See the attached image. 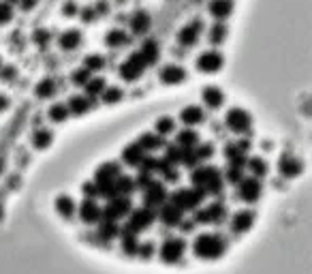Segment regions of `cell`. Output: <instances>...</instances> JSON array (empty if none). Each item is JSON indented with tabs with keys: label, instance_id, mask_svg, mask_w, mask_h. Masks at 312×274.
Here are the masks:
<instances>
[{
	"label": "cell",
	"instance_id": "cell-1",
	"mask_svg": "<svg viewBox=\"0 0 312 274\" xmlns=\"http://www.w3.org/2000/svg\"><path fill=\"white\" fill-rule=\"evenodd\" d=\"M225 127L235 135H244L253 131V116L244 107H231L225 114Z\"/></svg>",
	"mask_w": 312,
	"mask_h": 274
},
{
	"label": "cell",
	"instance_id": "cell-2",
	"mask_svg": "<svg viewBox=\"0 0 312 274\" xmlns=\"http://www.w3.org/2000/svg\"><path fill=\"white\" fill-rule=\"evenodd\" d=\"M222 62H225V58L220 52H216V50H206V52H201L199 58H197V69L201 71V73H218V71L222 69Z\"/></svg>",
	"mask_w": 312,
	"mask_h": 274
},
{
	"label": "cell",
	"instance_id": "cell-3",
	"mask_svg": "<svg viewBox=\"0 0 312 274\" xmlns=\"http://www.w3.org/2000/svg\"><path fill=\"white\" fill-rule=\"evenodd\" d=\"M143 71H146V65L139 60L137 54H130L128 60H124L122 65H120V77L126 79V81H135V79L141 77Z\"/></svg>",
	"mask_w": 312,
	"mask_h": 274
},
{
	"label": "cell",
	"instance_id": "cell-4",
	"mask_svg": "<svg viewBox=\"0 0 312 274\" xmlns=\"http://www.w3.org/2000/svg\"><path fill=\"white\" fill-rule=\"evenodd\" d=\"M161 79H163V84H167V86H177V84H182V81L186 79V71H184V67H180V65H165L161 69Z\"/></svg>",
	"mask_w": 312,
	"mask_h": 274
},
{
	"label": "cell",
	"instance_id": "cell-5",
	"mask_svg": "<svg viewBox=\"0 0 312 274\" xmlns=\"http://www.w3.org/2000/svg\"><path fill=\"white\" fill-rule=\"evenodd\" d=\"M137 56H139V60L143 62V65H154L156 60H159V56H161V47H159V43L156 41H152V39H148V41H143L141 43V47L135 52Z\"/></svg>",
	"mask_w": 312,
	"mask_h": 274
},
{
	"label": "cell",
	"instance_id": "cell-6",
	"mask_svg": "<svg viewBox=\"0 0 312 274\" xmlns=\"http://www.w3.org/2000/svg\"><path fill=\"white\" fill-rule=\"evenodd\" d=\"M233 7H235L233 0H210L208 11H210V15L216 22H225L227 17L233 13Z\"/></svg>",
	"mask_w": 312,
	"mask_h": 274
},
{
	"label": "cell",
	"instance_id": "cell-7",
	"mask_svg": "<svg viewBox=\"0 0 312 274\" xmlns=\"http://www.w3.org/2000/svg\"><path fill=\"white\" fill-rule=\"evenodd\" d=\"M201 99L206 103L208 110H218L225 103V92L218 86H206L201 90Z\"/></svg>",
	"mask_w": 312,
	"mask_h": 274
},
{
	"label": "cell",
	"instance_id": "cell-8",
	"mask_svg": "<svg viewBox=\"0 0 312 274\" xmlns=\"http://www.w3.org/2000/svg\"><path fill=\"white\" fill-rule=\"evenodd\" d=\"M180 120H182L184 127H197L206 120V114L199 105H186L182 112H180Z\"/></svg>",
	"mask_w": 312,
	"mask_h": 274
},
{
	"label": "cell",
	"instance_id": "cell-9",
	"mask_svg": "<svg viewBox=\"0 0 312 274\" xmlns=\"http://www.w3.org/2000/svg\"><path fill=\"white\" fill-rule=\"evenodd\" d=\"M199 30H201V24L195 22V24H188L182 30L177 32V43L184 45V47H193L197 41H199Z\"/></svg>",
	"mask_w": 312,
	"mask_h": 274
},
{
	"label": "cell",
	"instance_id": "cell-10",
	"mask_svg": "<svg viewBox=\"0 0 312 274\" xmlns=\"http://www.w3.org/2000/svg\"><path fill=\"white\" fill-rule=\"evenodd\" d=\"M58 43H60V47H62V50H66V52L77 50L79 43H81V32H79L77 28H69V30H64V32L58 37Z\"/></svg>",
	"mask_w": 312,
	"mask_h": 274
},
{
	"label": "cell",
	"instance_id": "cell-11",
	"mask_svg": "<svg viewBox=\"0 0 312 274\" xmlns=\"http://www.w3.org/2000/svg\"><path fill=\"white\" fill-rule=\"evenodd\" d=\"M150 26H152V19L146 11H137V13L133 15V19H130V30H133L135 34H146L150 30Z\"/></svg>",
	"mask_w": 312,
	"mask_h": 274
},
{
	"label": "cell",
	"instance_id": "cell-12",
	"mask_svg": "<svg viewBox=\"0 0 312 274\" xmlns=\"http://www.w3.org/2000/svg\"><path fill=\"white\" fill-rule=\"evenodd\" d=\"M90 107H92L90 99H88V97H81V94H75V97H71L69 103H66V110L73 112L75 116H83L86 112H90Z\"/></svg>",
	"mask_w": 312,
	"mask_h": 274
},
{
	"label": "cell",
	"instance_id": "cell-13",
	"mask_svg": "<svg viewBox=\"0 0 312 274\" xmlns=\"http://www.w3.org/2000/svg\"><path fill=\"white\" fill-rule=\"evenodd\" d=\"M52 141H54V135H52L50 129H37L32 133V144H34V148H39V150L50 148Z\"/></svg>",
	"mask_w": 312,
	"mask_h": 274
},
{
	"label": "cell",
	"instance_id": "cell-14",
	"mask_svg": "<svg viewBox=\"0 0 312 274\" xmlns=\"http://www.w3.org/2000/svg\"><path fill=\"white\" fill-rule=\"evenodd\" d=\"M175 131V118L171 116H161V118H156V122H154V133H159V135H171Z\"/></svg>",
	"mask_w": 312,
	"mask_h": 274
},
{
	"label": "cell",
	"instance_id": "cell-15",
	"mask_svg": "<svg viewBox=\"0 0 312 274\" xmlns=\"http://www.w3.org/2000/svg\"><path fill=\"white\" fill-rule=\"evenodd\" d=\"M124 43H128V37H126V32L124 30H120V28H114L105 34V45H109V47H122Z\"/></svg>",
	"mask_w": 312,
	"mask_h": 274
},
{
	"label": "cell",
	"instance_id": "cell-16",
	"mask_svg": "<svg viewBox=\"0 0 312 274\" xmlns=\"http://www.w3.org/2000/svg\"><path fill=\"white\" fill-rule=\"evenodd\" d=\"M227 34H229V30H227V26L222 22H216L214 26L210 28V32H208V39H210V43H214V45H220L225 39H227Z\"/></svg>",
	"mask_w": 312,
	"mask_h": 274
},
{
	"label": "cell",
	"instance_id": "cell-17",
	"mask_svg": "<svg viewBox=\"0 0 312 274\" xmlns=\"http://www.w3.org/2000/svg\"><path fill=\"white\" fill-rule=\"evenodd\" d=\"M54 92H56V81L50 79V77L41 79L39 84H37V88H34V94H37V97H41V99H50V97H54Z\"/></svg>",
	"mask_w": 312,
	"mask_h": 274
},
{
	"label": "cell",
	"instance_id": "cell-18",
	"mask_svg": "<svg viewBox=\"0 0 312 274\" xmlns=\"http://www.w3.org/2000/svg\"><path fill=\"white\" fill-rule=\"evenodd\" d=\"M122 97H124V92H122V88H118V86H107V88L101 92V99H103V103H107V105H114V103H118V101H122Z\"/></svg>",
	"mask_w": 312,
	"mask_h": 274
},
{
	"label": "cell",
	"instance_id": "cell-19",
	"mask_svg": "<svg viewBox=\"0 0 312 274\" xmlns=\"http://www.w3.org/2000/svg\"><path fill=\"white\" fill-rule=\"evenodd\" d=\"M83 88H86V94H88V99H90V97H97V94H101L107 88V84H105L103 77H90L88 84L83 86Z\"/></svg>",
	"mask_w": 312,
	"mask_h": 274
},
{
	"label": "cell",
	"instance_id": "cell-20",
	"mask_svg": "<svg viewBox=\"0 0 312 274\" xmlns=\"http://www.w3.org/2000/svg\"><path fill=\"white\" fill-rule=\"evenodd\" d=\"M83 69L90 71V73L92 71H101V69H105V58L101 54H90L83 58Z\"/></svg>",
	"mask_w": 312,
	"mask_h": 274
},
{
	"label": "cell",
	"instance_id": "cell-21",
	"mask_svg": "<svg viewBox=\"0 0 312 274\" xmlns=\"http://www.w3.org/2000/svg\"><path fill=\"white\" fill-rule=\"evenodd\" d=\"M66 118H69V110L64 103H54L50 107V120L52 122H64Z\"/></svg>",
	"mask_w": 312,
	"mask_h": 274
},
{
	"label": "cell",
	"instance_id": "cell-22",
	"mask_svg": "<svg viewBox=\"0 0 312 274\" xmlns=\"http://www.w3.org/2000/svg\"><path fill=\"white\" fill-rule=\"evenodd\" d=\"M90 77H92V75H90V71H86L83 67H81L79 71H75L73 75H71V79H73V84H77V86H86Z\"/></svg>",
	"mask_w": 312,
	"mask_h": 274
},
{
	"label": "cell",
	"instance_id": "cell-23",
	"mask_svg": "<svg viewBox=\"0 0 312 274\" xmlns=\"http://www.w3.org/2000/svg\"><path fill=\"white\" fill-rule=\"evenodd\" d=\"M17 75V69L13 65H7V67H0V79L3 81H11Z\"/></svg>",
	"mask_w": 312,
	"mask_h": 274
},
{
	"label": "cell",
	"instance_id": "cell-24",
	"mask_svg": "<svg viewBox=\"0 0 312 274\" xmlns=\"http://www.w3.org/2000/svg\"><path fill=\"white\" fill-rule=\"evenodd\" d=\"M50 32H47V30H34V34H32V41L34 43H37V45H47V43H50Z\"/></svg>",
	"mask_w": 312,
	"mask_h": 274
},
{
	"label": "cell",
	"instance_id": "cell-25",
	"mask_svg": "<svg viewBox=\"0 0 312 274\" xmlns=\"http://www.w3.org/2000/svg\"><path fill=\"white\" fill-rule=\"evenodd\" d=\"M11 17H13V9L7 3H0V24H7Z\"/></svg>",
	"mask_w": 312,
	"mask_h": 274
},
{
	"label": "cell",
	"instance_id": "cell-26",
	"mask_svg": "<svg viewBox=\"0 0 312 274\" xmlns=\"http://www.w3.org/2000/svg\"><path fill=\"white\" fill-rule=\"evenodd\" d=\"M77 13H79V9H77V5L73 3V0L64 3V7H62V15H64V17H73V15H77Z\"/></svg>",
	"mask_w": 312,
	"mask_h": 274
},
{
	"label": "cell",
	"instance_id": "cell-27",
	"mask_svg": "<svg viewBox=\"0 0 312 274\" xmlns=\"http://www.w3.org/2000/svg\"><path fill=\"white\" fill-rule=\"evenodd\" d=\"M94 17H97V9H92V7H86V9H83L81 11V19L83 22H94Z\"/></svg>",
	"mask_w": 312,
	"mask_h": 274
},
{
	"label": "cell",
	"instance_id": "cell-28",
	"mask_svg": "<svg viewBox=\"0 0 312 274\" xmlns=\"http://www.w3.org/2000/svg\"><path fill=\"white\" fill-rule=\"evenodd\" d=\"M9 105H11V101H9V97H7V94H0V112L9 110Z\"/></svg>",
	"mask_w": 312,
	"mask_h": 274
},
{
	"label": "cell",
	"instance_id": "cell-29",
	"mask_svg": "<svg viewBox=\"0 0 312 274\" xmlns=\"http://www.w3.org/2000/svg\"><path fill=\"white\" fill-rule=\"evenodd\" d=\"M19 5H21V9H32L34 5H37V0H19Z\"/></svg>",
	"mask_w": 312,
	"mask_h": 274
},
{
	"label": "cell",
	"instance_id": "cell-30",
	"mask_svg": "<svg viewBox=\"0 0 312 274\" xmlns=\"http://www.w3.org/2000/svg\"><path fill=\"white\" fill-rule=\"evenodd\" d=\"M7 5H15V3H19V0H5Z\"/></svg>",
	"mask_w": 312,
	"mask_h": 274
},
{
	"label": "cell",
	"instance_id": "cell-31",
	"mask_svg": "<svg viewBox=\"0 0 312 274\" xmlns=\"http://www.w3.org/2000/svg\"><path fill=\"white\" fill-rule=\"evenodd\" d=\"M0 67H3V62H0Z\"/></svg>",
	"mask_w": 312,
	"mask_h": 274
}]
</instances>
